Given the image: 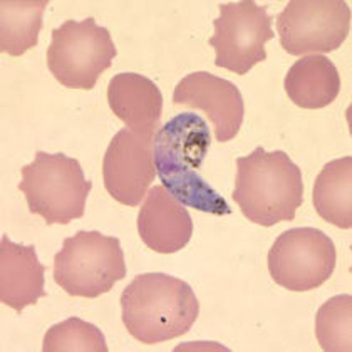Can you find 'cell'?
I'll list each match as a JSON object with an SVG mask.
<instances>
[{
    "mask_svg": "<svg viewBox=\"0 0 352 352\" xmlns=\"http://www.w3.org/2000/svg\"><path fill=\"white\" fill-rule=\"evenodd\" d=\"M126 277L124 252L116 236L82 230L66 239L54 258V280L69 296L96 298Z\"/></svg>",
    "mask_w": 352,
    "mask_h": 352,
    "instance_id": "5",
    "label": "cell"
},
{
    "mask_svg": "<svg viewBox=\"0 0 352 352\" xmlns=\"http://www.w3.org/2000/svg\"><path fill=\"white\" fill-rule=\"evenodd\" d=\"M213 28L208 44L215 49V64L239 76L267 59L265 44L275 36L267 7L252 0L221 3Z\"/></svg>",
    "mask_w": 352,
    "mask_h": 352,
    "instance_id": "7",
    "label": "cell"
},
{
    "mask_svg": "<svg viewBox=\"0 0 352 352\" xmlns=\"http://www.w3.org/2000/svg\"><path fill=\"white\" fill-rule=\"evenodd\" d=\"M352 297L329 298L316 316V338L324 351H352Z\"/></svg>",
    "mask_w": 352,
    "mask_h": 352,
    "instance_id": "18",
    "label": "cell"
},
{
    "mask_svg": "<svg viewBox=\"0 0 352 352\" xmlns=\"http://www.w3.org/2000/svg\"><path fill=\"white\" fill-rule=\"evenodd\" d=\"M155 136L122 128L111 140L102 160V178L108 193L120 204L136 206L156 178Z\"/></svg>",
    "mask_w": 352,
    "mask_h": 352,
    "instance_id": "10",
    "label": "cell"
},
{
    "mask_svg": "<svg viewBox=\"0 0 352 352\" xmlns=\"http://www.w3.org/2000/svg\"><path fill=\"white\" fill-rule=\"evenodd\" d=\"M47 0L0 2V51L19 57L36 47Z\"/></svg>",
    "mask_w": 352,
    "mask_h": 352,
    "instance_id": "17",
    "label": "cell"
},
{
    "mask_svg": "<svg viewBox=\"0 0 352 352\" xmlns=\"http://www.w3.org/2000/svg\"><path fill=\"white\" fill-rule=\"evenodd\" d=\"M233 201L260 227L292 221L304 204L302 171L284 151L257 148L236 158Z\"/></svg>",
    "mask_w": 352,
    "mask_h": 352,
    "instance_id": "3",
    "label": "cell"
},
{
    "mask_svg": "<svg viewBox=\"0 0 352 352\" xmlns=\"http://www.w3.org/2000/svg\"><path fill=\"white\" fill-rule=\"evenodd\" d=\"M338 262L336 245L317 228L302 227L277 236L269 252V272L277 285L292 292L319 289Z\"/></svg>",
    "mask_w": 352,
    "mask_h": 352,
    "instance_id": "8",
    "label": "cell"
},
{
    "mask_svg": "<svg viewBox=\"0 0 352 352\" xmlns=\"http://www.w3.org/2000/svg\"><path fill=\"white\" fill-rule=\"evenodd\" d=\"M109 108L141 135H156L163 111V96L155 82L146 76L135 72L116 74L108 86Z\"/></svg>",
    "mask_w": 352,
    "mask_h": 352,
    "instance_id": "14",
    "label": "cell"
},
{
    "mask_svg": "<svg viewBox=\"0 0 352 352\" xmlns=\"http://www.w3.org/2000/svg\"><path fill=\"white\" fill-rule=\"evenodd\" d=\"M141 240L158 254H176L190 243L193 220L163 185L153 186L138 215Z\"/></svg>",
    "mask_w": 352,
    "mask_h": 352,
    "instance_id": "12",
    "label": "cell"
},
{
    "mask_svg": "<svg viewBox=\"0 0 352 352\" xmlns=\"http://www.w3.org/2000/svg\"><path fill=\"white\" fill-rule=\"evenodd\" d=\"M351 19L342 0H292L277 15L280 45L290 56L332 52L346 41Z\"/></svg>",
    "mask_w": 352,
    "mask_h": 352,
    "instance_id": "9",
    "label": "cell"
},
{
    "mask_svg": "<svg viewBox=\"0 0 352 352\" xmlns=\"http://www.w3.org/2000/svg\"><path fill=\"white\" fill-rule=\"evenodd\" d=\"M285 93L302 109H322L340 93V76L327 56H304L289 69Z\"/></svg>",
    "mask_w": 352,
    "mask_h": 352,
    "instance_id": "15",
    "label": "cell"
},
{
    "mask_svg": "<svg viewBox=\"0 0 352 352\" xmlns=\"http://www.w3.org/2000/svg\"><path fill=\"white\" fill-rule=\"evenodd\" d=\"M122 324L143 344H160L182 338L200 314L190 284L168 274L138 275L121 296Z\"/></svg>",
    "mask_w": 352,
    "mask_h": 352,
    "instance_id": "2",
    "label": "cell"
},
{
    "mask_svg": "<svg viewBox=\"0 0 352 352\" xmlns=\"http://www.w3.org/2000/svg\"><path fill=\"white\" fill-rule=\"evenodd\" d=\"M42 351H108L104 336L93 324L71 317L64 322L52 325L42 344Z\"/></svg>",
    "mask_w": 352,
    "mask_h": 352,
    "instance_id": "19",
    "label": "cell"
},
{
    "mask_svg": "<svg viewBox=\"0 0 352 352\" xmlns=\"http://www.w3.org/2000/svg\"><path fill=\"white\" fill-rule=\"evenodd\" d=\"M173 104L205 111L215 128L218 143L239 135L243 122V96L235 84L200 71L185 76L175 87Z\"/></svg>",
    "mask_w": 352,
    "mask_h": 352,
    "instance_id": "11",
    "label": "cell"
},
{
    "mask_svg": "<svg viewBox=\"0 0 352 352\" xmlns=\"http://www.w3.org/2000/svg\"><path fill=\"white\" fill-rule=\"evenodd\" d=\"M114 57L116 45L109 30L96 24L94 17H87L82 22L66 21L52 30L47 67L63 86L89 91Z\"/></svg>",
    "mask_w": 352,
    "mask_h": 352,
    "instance_id": "6",
    "label": "cell"
},
{
    "mask_svg": "<svg viewBox=\"0 0 352 352\" xmlns=\"http://www.w3.org/2000/svg\"><path fill=\"white\" fill-rule=\"evenodd\" d=\"M210 144L212 133L204 118L195 113L171 118L153 140L156 173L179 204L225 217L232 213L227 200L198 175Z\"/></svg>",
    "mask_w": 352,
    "mask_h": 352,
    "instance_id": "1",
    "label": "cell"
},
{
    "mask_svg": "<svg viewBox=\"0 0 352 352\" xmlns=\"http://www.w3.org/2000/svg\"><path fill=\"white\" fill-rule=\"evenodd\" d=\"M45 267L37 258L34 245L0 242V302L21 314L45 297Z\"/></svg>",
    "mask_w": 352,
    "mask_h": 352,
    "instance_id": "13",
    "label": "cell"
},
{
    "mask_svg": "<svg viewBox=\"0 0 352 352\" xmlns=\"http://www.w3.org/2000/svg\"><path fill=\"white\" fill-rule=\"evenodd\" d=\"M314 206L319 217L340 230L352 227V158L329 162L314 185Z\"/></svg>",
    "mask_w": 352,
    "mask_h": 352,
    "instance_id": "16",
    "label": "cell"
},
{
    "mask_svg": "<svg viewBox=\"0 0 352 352\" xmlns=\"http://www.w3.org/2000/svg\"><path fill=\"white\" fill-rule=\"evenodd\" d=\"M19 190L25 195L32 213L47 225H69L86 212L93 183L84 178L81 163L64 153L37 151L36 160L21 170Z\"/></svg>",
    "mask_w": 352,
    "mask_h": 352,
    "instance_id": "4",
    "label": "cell"
}]
</instances>
